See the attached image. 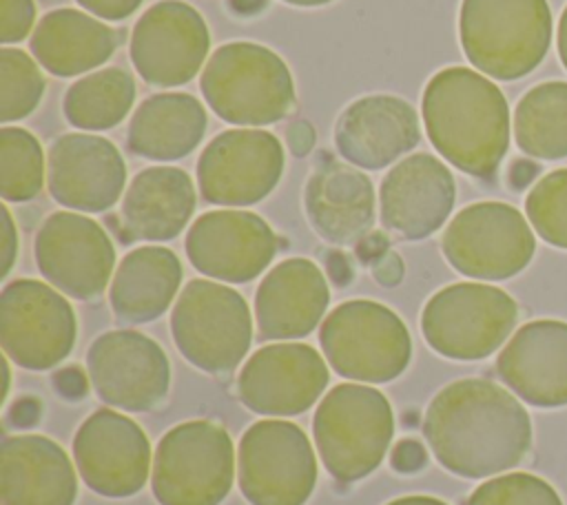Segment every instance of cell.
<instances>
[{
  "mask_svg": "<svg viewBox=\"0 0 567 505\" xmlns=\"http://www.w3.org/2000/svg\"><path fill=\"white\" fill-rule=\"evenodd\" d=\"M423 432L434 458L463 478L505 472L518 465L532 445L527 410L487 379H458L436 392Z\"/></svg>",
  "mask_w": 567,
  "mask_h": 505,
  "instance_id": "obj_1",
  "label": "cell"
},
{
  "mask_svg": "<svg viewBox=\"0 0 567 505\" xmlns=\"http://www.w3.org/2000/svg\"><path fill=\"white\" fill-rule=\"evenodd\" d=\"M421 111L432 146L452 166L483 179L498 171L509 148V106L492 80L465 66L441 69Z\"/></svg>",
  "mask_w": 567,
  "mask_h": 505,
  "instance_id": "obj_2",
  "label": "cell"
},
{
  "mask_svg": "<svg viewBox=\"0 0 567 505\" xmlns=\"http://www.w3.org/2000/svg\"><path fill=\"white\" fill-rule=\"evenodd\" d=\"M458 38L465 58L496 80L532 73L551 42L547 0H463Z\"/></svg>",
  "mask_w": 567,
  "mask_h": 505,
  "instance_id": "obj_3",
  "label": "cell"
},
{
  "mask_svg": "<svg viewBox=\"0 0 567 505\" xmlns=\"http://www.w3.org/2000/svg\"><path fill=\"white\" fill-rule=\"evenodd\" d=\"M199 86L210 109L239 126L275 124L295 104L288 64L255 42H230L213 51Z\"/></svg>",
  "mask_w": 567,
  "mask_h": 505,
  "instance_id": "obj_4",
  "label": "cell"
},
{
  "mask_svg": "<svg viewBox=\"0 0 567 505\" xmlns=\"http://www.w3.org/2000/svg\"><path fill=\"white\" fill-rule=\"evenodd\" d=\"M312 434L323 467L341 483L368 476L383 461L394 434L390 401L372 385L341 383L319 403Z\"/></svg>",
  "mask_w": 567,
  "mask_h": 505,
  "instance_id": "obj_5",
  "label": "cell"
},
{
  "mask_svg": "<svg viewBox=\"0 0 567 505\" xmlns=\"http://www.w3.org/2000/svg\"><path fill=\"white\" fill-rule=\"evenodd\" d=\"M235 478L230 434L213 421H186L157 443L151 487L159 505H219Z\"/></svg>",
  "mask_w": 567,
  "mask_h": 505,
  "instance_id": "obj_6",
  "label": "cell"
},
{
  "mask_svg": "<svg viewBox=\"0 0 567 505\" xmlns=\"http://www.w3.org/2000/svg\"><path fill=\"white\" fill-rule=\"evenodd\" d=\"M319 341L332 370L352 381H392L412 357V339L401 317L370 299L339 303L323 319Z\"/></svg>",
  "mask_w": 567,
  "mask_h": 505,
  "instance_id": "obj_7",
  "label": "cell"
},
{
  "mask_svg": "<svg viewBox=\"0 0 567 505\" xmlns=\"http://www.w3.org/2000/svg\"><path fill=\"white\" fill-rule=\"evenodd\" d=\"M171 332L184 359L204 372L221 374L246 357L252 319L237 290L210 279H193L175 301Z\"/></svg>",
  "mask_w": 567,
  "mask_h": 505,
  "instance_id": "obj_8",
  "label": "cell"
},
{
  "mask_svg": "<svg viewBox=\"0 0 567 505\" xmlns=\"http://www.w3.org/2000/svg\"><path fill=\"white\" fill-rule=\"evenodd\" d=\"M518 319L516 301L489 284L461 281L441 288L421 312L427 346L456 361H476L496 352Z\"/></svg>",
  "mask_w": 567,
  "mask_h": 505,
  "instance_id": "obj_9",
  "label": "cell"
},
{
  "mask_svg": "<svg viewBox=\"0 0 567 505\" xmlns=\"http://www.w3.org/2000/svg\"><path fill=\"white\" fill-rule=\"evenodd\" d=\"M237 481L250 505H303L317 481L306 432L279 419L252 423L239 441Z\"/></svg>",
  "mask_w": 567,
  "mask_h": 505,
  "instance_id": "obj_10",
  "label": "cell"
},
{
  "mask_svg": "<svg viewBox=\"0 0 567 505\" xmlns=\"http://www.w3.org/2000/svg\"><path fill=\"white\" fill-rule=\"evenodd\" d=\"M443 255L472 279L498 281L518 275L534 257L536 239L520 210L505 202H476L447 224Z\"/></svg>",
  "mask_w": 567,
  "mask_h": 505,
  "instance_id": "obj_11",
  "label": "cell"
},
{
  "mask_svg": "<svg viewBox=\"0 0 567 505\" xmlns=\"http://www.w3.org/2000/svg\"><path fill=\"white\" fill-rule=\"evenodd\" d=\"M71 303L51 286L16 279L0 295V343L4 357L27 370H49L75 346Z\"/></svg>",
  "mask_w": 567,
  "mask_h": 505,
  "instance_id": "obj_12",
  "label": "cell"
},
{
  "mask_svg": "<svg viewBox=\"0 0 567 505\" xmlns=\"http://www.w3.org/2000/svg\"><path fill=\"white\" fill-rule=\"evenodd\" d=\"M284 173L281 142L261 128H230L208 142L197 162L206 202L250 206L261 202Z\"/></svg>",
  "mask_w": 567,
  "mask_h": 505,
  "instance_id": "obj_13",
  "label": "cell"
},
{
  "mask_svg": "<svg viewBox=\"0 0 567 505\" xmlns=\"http://www.w3.org/2000/svg\"><path fill=\"white\" fill-rule=\"evenodd\" d=\"M86 363L93 390L113 408L146 412L168 392V357L157 341L137 330L100 334L86 352Z\"/></svg>",
  "mask_w": 567,
  "mask_h": 505,
  "instance_id": "obj_14",
  "label": "cell"
},
{
  "mask_svg": "<svg viewBox=\"0 0 567 505\" xmlns=\"http://www.w3.org/2000/svg\"><path fill=\"white\" fill-rule=\"evenodd\" d=\"M33 252L44 279L82 301L106 288L115 266V248L106 230L95 219L69 210L44 219Z\"/></svg>",
  "mask_w": 567,
  "mask_h": 505,
  "instance_id": "obj_15",
  "label": "cell"
},
{
  "mask_svg": "<svg viewBox=\"0 0 567 505\" xmlns=\"http://www.w3.org/2000/svg\"><path fill=\"white\" fill-rule=\"evenodd\" d=\"M208 47L202 13L182 0H162L133 27L131 62L151 86H179L202 69Z\"/></svg>",
  "mask_w": 567,
  "mask_h": 505,
  "instance_id": "obj_16",
  "label": "cell"
},
{
  "mask_svg": "<svg viewBox=\"0 0 567 505\" xmlns=\"http://www.w3.org/2000/svg\"><path fill=\"white\" fill-rule=\"evenodd\" d=\"M73 458L82 481L97 494L124 498L146 485L151 443L144 430L115 410L93 412L75 432Z\"/></svg>",
  "mask_w": 567,
  "mask_h": 505,
  "instance_id": "obj_17",
  "label": "cell"
},
{
  "mask_svg": "<svg viewBox=\"0 0 567 505\" xmlns=\"http://www.w3.org/2000/svg\"><path fill=\"white\" fill-rule=\"evenodd\" d=\"M328 368L306 343H272L259 348L241 368L237 392L241 403L266 416L306 412L326 390Z\"/></svg>",
  "mask_w": 567,
  "mask_h": 505,
  "instance_id": "obj_18",
  "label": "cell"
},
{
  "mask_svg": "<svg viewBox=\"0 0 567 505\" xmlns=\"http://www.w3.org/2000/svg\"><path fill=\"white\" fill-rule=\"evenodd\" d=\"M277 235L255 213L210 210L188 228V261L210 279L244 284L266 270L277 252Z\"/></svg>",
  "mask_w": 567,
  "mask_h": 505,
  "instance_id": "obj_19",
  "label": "cell"
},
{
  "mask_svg": "<svg viewBox=\"0 0 567 505\" xmlns=\"http://www.w3.org/2000/svg\"><path fill=\"white\" fill-rule=\"evenodd\" d=\"M51 197L82 213L109 210L122 195L126 164L113 142L89 133L58 137L47 157Z\"/></svg>",
  "mask_w": 567,
  "mask_h": 505,
  "instance_id": "obj_20",
  "label": "cell"
},
{
  "mask_svg": "<svg viewBox=\"0 0 567 505\" xmlns=\"http://www.w3.org/2000/svg\"><path fill=\"white\" fill-rule=\"evenodd\" d=\"M454 197L456 186L450 168L427 153H416L401 159L383 177L379 188L381 221L405 239H423L450 217Z\"/></svg>",
  "mask_w": 567,
  "mask_h": 505,
  "instance_id": "obj_21",
  "label": "cell"
},
{
  "mask_svg": "<svg viewBox=\"0 0 567 505\" xmlns=\"http://www.w3.org/2000/svg\"><path fill=\"white\" fill-rule=\"evenodd\" d=\"M496 370L525 403L567 405V323L556 319L525 323L501 350Z\"/></svg>",
  "mask_w": 567,
  "mask_h": 505,
  "instance_id": "obj_22",
  "label": "cell"
},
{
  "mask_svg": "<svg viewBox=\"0 0 567 505\" xmlns=\"http://www.w3.org/2000/svg\"><path fill=\"white\" fill-rule=\"evenodd\" d=\"M419 117L396 95H365L352 102L334 126V142L350 164L377 171L419 144Z\"/></svg>",
  "mask_w": 567,
  "mask_h": 505,
  "instance_id": "obj_23",
  "label": "cell"
},
{
  "mask_svg": "<svg viewBox=\"0 0 567 505\" xmlns=\"http://www.w3.org/2000/svg\"><path fill=\"white\" fill-rule=\"evenodd\" d=\"M78 476L69 454L47 436H7L0 447L2 505H73Z\"/></svg>",
  "mask_w": 567,
  "mask_h": 505,
  "instance_id": "obj_24",
  "label": "cell"
},
{
  "mask_svg": "<svg viewBox=\"0 0 567 505\" xmlns=\"http://www.w3.org/2000/svg\"><path fill=\"white\" fill-rule=\"evenodd\" d=\"M330 301L321 268L303 257L277 264L255 292V317L264 339H297L312 332Z\"/></svg>",
  "mask_w": 567,
  "mask_h": 505,
  "instance_id": "obj_25",
  "label": "cell"
},
{
  "mask_svg": "<svg viewBox=\"0 0 567 505\" xmlns=\"http://www.w3.org/2000/svg\"><path fill=\"white\" fill-rule=\"evenodd\" d=\"M303 202L312 228L332 244L357 241L374 221V186L348 164L326 162L315 168Z\"/></svg>",
  "mask_w": 567,
  "mask_h": 505,
  "instance_id": "obj_26",
  "label": "cell"
},
{
  "mask_svg": "<svg viewBox=\"0 0 567 505\" xmlns=\"http://www.w3.org/2000/svg\"><path fill=\"white\" fill-rule=\"evenodd\" d=\"M195 210V186L186 171L151 166L140 171L124 193L126 241H166L177 237Z\"/></svg>",
  "mask_w": 567,
  "mask_h": 505,
  "instance_id": "obj_27",
  "label": "cell"
},
{
  "mask_svg": "<svg viewBox=\"0 0 567 505\" xmlns=\"http://www.w3.org/2000/svg\"><path fill=\"white\" fill-rule=\"evenodd\" d=\"M29 44L49 73L71 78L104 64L117 47V33L84 11L55 9L42 16Z\"/></svg>",
  "mask_w": 567,
  "mask_h": 505,
  "instance_id": "obj_28",
  "label": "cell"
},
{
  "mask_svg": "<svg viewBox=\"0 0 567 505\" xmlns=\"http://www.w3.org/2000/svg\"><path fill=\"white\" fill-rule=\"evenodd\" d=\"M182 264L164 246L131 250L117 266L109 301L120 321L146 323L164 315L177 295Z\"/></svg>",
  "mask_w": 567,
  "mask_h": 505,
  "instance_id": "obj_29",
  "label": "cell"
},
{
  "mask_svg": "<svg viewBox=\"0 0 567 505\" xmlns=\"http://www.w3.org/2000/svg\"><path fill=\"white\" fill-rule=\"evenodd\" d=\"M206 111L188 93L146 97L131 117L126 144L146 159L173 162L186 157L204 137Z\"/></svg>",
  "mask_w": 567,
  "mask_h": 505,
  "instance_id": "obj_30",
  "label": "cell"
},
{
  "mask_svg": "<svg viewBox=\"0 0 567 505\" xmlns=\"http://www.w3.org/2000/svg\"><path fill=\"white\" fill-rule=\"evenodd\" d=\"M516 146L529 157H567V82L529 89L514 111Z\"/></svg>",
  "mask_w": 567,
  "mask_h": 505,
  "instance_id": "obj_31",
  "label": "cell"
},
{
  "mask_svg": "<svg viewBox=\"0 0 567 505\" xmlns=\"http://www.w3.org/2000/svg\"><path fill=\"white\" fill-rule=\"evenodd\" d=\"M135 100L133 78L117 66L100 69L71 84L64 93V117L84 131H106L120 124Z\"/></svg>",
  "mask_w": 567,
  "mask_h": 505,
  "instance_id": "obj_32",
  "label": "cell"
},
{
  "mask_svg": "<svg viewBox=\"0 0 567 505\" xmlns=\"http://www.w3.org/2000/svg\"><path fill=\"white\" fill-rule=\"evenodd\" d=\"M44 155L35 135L20 126L0 131V193L4 202H27L42 190Z\"/></svg>",
  "mask_w": 567,
  "mask_h": 505,
  "instance_id": "obj_33",
  "label": "cell"
},
{
  "mask_svg": "<svg viewBox=\"0 0 567 505\" xmlns=\"http://www.w3.org/2000/svg\"><path fill=\"white\" fill-rule=\"evenodd\" d=\"M44 78L29 53L0 49V120L16 122L27 117L42 100Z\"/></svg>",
  "mask_w": 567,
  "mask_h": 505,
  "instance_id": "obj_34",
  "label": "cell"
},
{
  "mask_svg": "<svg viewBox=\"0 0 567 505\" xmlns=\"http://www.w3.org/2000/svg\"><path fill=\"white\" fill-rule=\"evenodd\" d=\"M525 213L540 239L567 250V168L551 171L534 184Z\"/></svg>",
  "mask_w": 567,
  "mask_h": 505,
  "instance_id": "obj_35",
  "label": "cell"
},
{
  "mask_svg": "<svg viewBox=\"0 0 567 505\" xmlns=\"http://www.w3.org/2000/svg\"><path fill=\"white\" fill-rule=\"evenodd\" d=\"M467 505H563V501L540 476L512 472L481 483Z\"/></svg>",
  "mask_w": 567,
  "mask_h": 505,
  "instance_id": "obj_36",
  "label": "cell"
},
{
  "mask_svg": "<svg viewBox=\"0 0 567 505\" xmlns=\"http://www.w3.org/2000/svg\"><path fill=\"white\" fill-rule=\"evenodd\" d=\"M35 20L33 0H0V40L20 42L31 33Z\"/></svg>",
  "mask_w": 567,
  "mask_h": 505,
  "instance_id": "obj_37",
  "label": "cell"
},
{
  "mask_svg": "<svg viewBox=\"0 0 567 505\" xmlns=\"http://www.w3.org/2000/svg\"><path fill=\"white\" fill-rule=\"evenodd\" d=\"M427 461L425 447L414 439H401L390 454V463L396 472H419Z\"/></svg>",
  "mask_w": 567,
  "mask_h": 505,
  "instance_id": "obj_38",
  "label": "cell"
},
{
  "mask_svg": "<svg viewBox=\"0 0 567 505\" xmlns=\"http://www.w3.org/2000/svg\"><path fill=\"white\" fill-rule=\"evenodd\" d=\"M18 255V230L7 206H0V277H7Z\"/></svg>",
  "mask_w": 567,
  "mask_h": 505,
  "instance_id": "obj_39",
  "label": "cell"
},
{
  "mask_svg": "<svg viewBox=\"0 0 567 505\" xmlns=\"http://www.w3.org/2000/svg\"><path fill=\"white\" fill-rule=\"evenodd\" d=\"M75 2L102 20H124L142 4V0H75Z\"/></svg>",
  "mask_w": 567,
  "mask_h": 505,
  "instance_id": "obj_40",
  "label": "cell"
},
{
  "mask_svg": "<svg viewBox=\"0 0 567 505\" xmlns=\"http://www.w3.org/2000/svg\"><path fill=\"white\" fill-rule=\"evenodd\" d=\"M53 388L64 399H82L89 392V379L80 368L66 365L53 374Z\"/></svg>",
  "mask_w": 567,
  "mask_h": 505,
  "instance_id": "obj_41",
  "label": "cell"
},
{
  "mask_svg": "<svg viewBox=\"0 0 567 505\" xmlns=\"http://www.w3.org/2000/svg\"><path fill=\"white\" fill-rule=\"evenodd\" d=\"M372 275L381 286H396L403 279V261L394 250L383 252L372 261Z\"/></svg>",
  "mask_w": 567,
  "mask_h": 505,
  "instance_id": "obj_42",
  "label": "cell"
},
{
  "mask_svg": "<svg viewBox=\"0 0 567 505\" xmlns=\"http://www.w3.org/2000/svg\"><path fill=\"white\" fill-rule=\"evenodd\" d=\"M286 144H288V148L297 157L308 155L310 148L315 146V128H312V124L303 122V120H297V122L288 124V128H286Z\"/></svg>",
  "mask_w": 567,
  "mask_h": 505,
  "instance_id": "obj_43",
  "label": "cell"
},
{
  "mask_svg": "<svg viewBox=\"0 0 567 505\" xmlns=\"http://www.w3.org/2000/svg\"><path fill=\"white\" fill-rule=\"evenodd\" d=\"M40 419V403L33 396H22L9 408V421L16 427H31Z\"/></svg>",
  "mask_w": 567,
  "mask_h": 505,
  "instance_id": "obj_44",
  "label": "cell"
},
{
  "mask_svg": "<svg viewBox=\"0 0 567 505\" xmlns=\"http://www.w3.org/2000/svg\"><path fill=\"white\" fill-rule=\"evenodd\" d=\"M388 239L381 233H372L368 237H363L357 246V252L363 261H377L383 252H388Z\"/></svg>",
  "mask_w": 567,
  "mask_h": 505,
  "instance_id": "obj_45",
  "label": "cell"
},
{
  "mask_svg": "<svg viewBox=\"0 0 567 505\" xmlns=\"http://www.w3.org/2000/svg\"><path fill=\"white\" fill-rule=\"evenodd\" d=\"M534 175H536V166L532 162H527V159H518L509 168V184L514 188H523V186H527L534 179Z\"/></svg>",
  "mask_w": 567,
  "mask_h": 505,
  "instance_id": "obj_46",
  "label": "cell"
},
{
  "mask_svg": "<svg viewBox=\"0 0 567 505\" xmlns=\"http://www.w3.org/2000/svg\"><path fill=\"white\" fill-rule=\"evenodd\" d=\"M328 270H330V277L334 284L343 286L350 281V264L341 252H332L328 257Z\"/></svg>",
  "mask_w": 567,
  "mask_h": 505,
  "instance_id": "obj_47",
  "label": "cell"
},
{
  "mask_svg": "<svg viewBox=\"0 0 567 505\" xmlns=\"http://www.w3.org/2000/svg\"><path fill=\"white\" fill-rule=\"evenodd\" d=\"M228 4L233 11H237L241 16H252V13L261 11L268 4V0H228Z\"/></svg>",
  "mask_w": 567,
  "mask_h": 505,
  "instance_id": "obj_48",
  "label": "cell"
},
{
  "mask_svg": "<svg viewBox=\"0 0 567 505\" xmlns=\"http://www.w3.org/2000/svg\"><path fill=\"white\" fill-rule=\"evenodd\" d=\"M558 55H560V62L563 66L567 69V7L560 16V22H558Z\"/></svg>",
  "mask_w": 567,
  "mask_h": 505,
  "instance_id": "obj_49",
  "label": "cell"
},
{
  "mask_svg": "<svg viewBox=\"0 0 567 505\" xmlns=\"http://www.w3.org/2000/svg\"><path fill=\"white\" fill-rule=\"evenodd\" d=\"M388 505H447L434 496H401L396 501H390Z\"/></svg>",
  "mask_w": 567,
  "mask_h": 505,
  "instance_id": "obj_50",
  "label": "cell"
},
{
  "mask_svg": "<svg viewBox=\"0 0 567 505\" xmlns=\"http://www.w3.org/2000/svg\"><path fill=\"white\" fill-rule=\"evenodd\" d=\"M2 363V392H0V401H4V396H7V392H9V363H7V359H2L0 361Z\"/></svg>",
  "mask_w": 567,
  "mask_h": 505,
  "instance_id": "obj_51",
  "label": "cell"
},
{
  "mask_svg": "<svg viewBox=\"0 0 567 505\" xmlns=\"http://www.w3.org/2000/svg\"><path fill=\"white\" fill-rule=\"evenodd\" d=\"M288 4H295V7H321V4H328L332 0H284Z\"/></svg>",
  "mask_w": 567,
  "mask_h": 505,
  "instance_id": "obj_52",
  "label": "cell"
}]
</instances>
